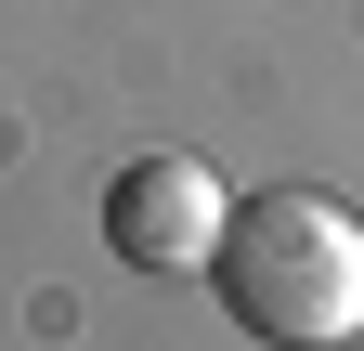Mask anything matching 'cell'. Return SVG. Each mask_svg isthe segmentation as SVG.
I'll return each instance as SVG.
<instances>
[{
    "instance_id": "obj_1",
    "label": "cell",
    "mask_w": 364,
    "mask_h": 351,
    "mask_svg": "<svg viewBox=\"0 0 364 351\" xmlns=\"http://www.w3.org/2000/svg\"><path fill=\"white\" fill-rule=\"evenodd\" d=\"M221 313L247 338H287V351H326L364 325V222L312 183H273V195H235L221 222Z\"/></svg>"
},
{
    "instance_id": "obj_2",
    "label": "cell",
    "mask_w": 364,
    "mask_h": 351,
    "mask_svg": "<svg viewBox=\"0 0 364 351\" xmlns=\"http://www.w3.org/2000/svg\"><path fill=\"white\" fill-rule=\"evenodd\" d=\"M221 222H235V195H221V169H196V156H130L105 183V234H117V260H144V274H208Z\"/></svg>"
}]
</instances>
